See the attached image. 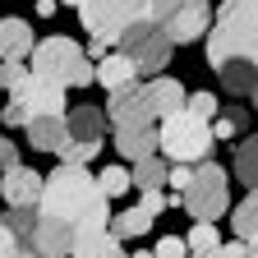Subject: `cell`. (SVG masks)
Instances as JSON below:
<instances>
[{
  "instance_id": "cell-1",
  "label": "cell",
  "mask_w": 258,
  "mask_h": 258,
  "mask_svg": "<svg viewBox=\"0 0 258 258\" xmlns=\"http://www.w3.org/2000/svg\"><path fill=\"white\" fill-rule=\"evenodd\" d=\"M42 217H60V221H70L74 231L88 221V217H111V199L102 189H97V175L88 166H60L46 175L42 184V203H37Z\"/></svg>"
},
{
  "instance_id": "cell-2",
  "label": "cell",
  "mask_w": 258,
  "mask_h": 258,
  "mask_svg": "<svg viewBox=\"0 0 258 258\" xmlns=\"http://www.w3.org/2000/svg\"><path fill=\"white\" fill-rule=\"evenodd\" d=\"M231 60L258 64V0H221V14L208 37V64L221 70Z\"/></svg>"
},
{
  "instance_id": "cell-3",
  "label": "cell",
  "mask_w": 258,
  "mask_h": 258,
  "mask_svg": "<svg viewBox=\"0 0 258 258\" xmlns=\"http://www.w3.org/2000/svg\"><path fill=\"white\" fill-rule=\"evenodd\" d=\"M37 79H51L60 88H88L97 83V64L88 60V51L70 37V32H51V37L37 42L32 51V64H28Z\"/></svg>"
},
{
  "instance_id": "cell-4",
  "label": "cell",
  "mask_w": 258,
  "mask_h": 258,
  "mask_svg": "<svg viewBox=\"0 0 258 258\" xmlns=\"http://www.w3.org/2000/svg\"><path fill=\"white\" fill-rule=\"evenodd\" d=\"M157 139H161V152L166 161H180V166H199V161L212 157V124L199 120L194 111H175L157 124Z\"/></svg>"
},
{
  "instance_id": "cell-5",
  "label": "cell",
  "mask_w": 258,
  "mask_h": 258,
  "mask_svg": "<svg viewBox=\"0 0 258 258\" xmlns=\"http://www.w3.org/2000/svg\"><path fill=\"white\" fill-rule=\"evenodd\" d=\"M184 208H189L194 221H217L226 208H231V180H226V171L212 157L194 166V180L184 189Z\"/></svg>"
},
{
  "instance_id": "cell-6",
  "label": "cell",
  "mask_w": 258,
  "mask_h": 258,
  "mask_svg": "<svg viewBox=\"0 0 258 258\" xmlns=\"http://www.w3.org/2000/svg\"><path fill=\"white\" fill-rule=\"evenodd\" d=\"M148 19H152L161 32H166L175 46H184V42H194V37H203V32L212 28L208 0H152Z\"/></svg>"
},
{
  "instance_id": "cell-7",
  "label": "cell",
  "mask_w": 258,
  "mask_h": 258,
  "mask_svg": "<svg viewBox=\"0 0 258 258\" xmlns=\"http://www.w3.org/2000/svg\"><path fill=\"white\" fill-rule=\"evenodd\" d=\"M152 0H83L79 5V19L88 28V37H106V42H120V32L129 23L148 19Z\"/></svg>"
},
{
  "instance_id": "cell-8",
  "label": "cell",
  "mask_w": 258,
  "mask_h": 258,
  "mask_svg": "<svg viewBox=\"0 0 258 258\" xmlns=\"http://www.w3.org/2000/svg\"><path fill=\"white\" fill-rule=\"evenodd\" d=\"M120 51L134 60V70H139V74H161V70L171 64L175 42H171L152 19H139V23H129V28L120 32Z\"/></svg>"
},
{
  "instance_id": "cell-9",
  "label": "cell",
  "mask_w": 258,
  "mask_h": 258,
  "mask_svg": "<svg viewBox=\"0 0 258 258\" xmlns=\"http://www.w3.org/2000/svg\"><path fill=\"white\" fill-rule=\"evenodd\" d=\"M111 102V129H143V124H157V111H152V97H148V83H129V88H115L106 92Z\"/></svg>"
},
{
  "instance_id": "cell-10",
  "label": "cell",
  "mask_w": 258,
  "mask_h": 258,
  "mask_svg": "<svg viewBox=\"0 0 258 258\" xmlns=\"http://www.w3.org/2000/svg\"><path fill=\"white\" fill-rule=\"evenodd\" d=\"M64 92H70V88H60L51 79H37L32 70L10 88V97L28 106V115H64Z\"/></svg>"
},
{
  "instance_id": "cell-11",
  "label": "cell",
  "mask_w": 258,
  "mask_h": 258,
  "mask_svg": "<svg viewBox=\"0 0 258 258\" xmlns=\"http://www.w3.org/2000/svg\"><path fill=\"white\" fill-rule=\"evenodd\" d=\"M42 184L46 175H37L32 166H10V171H0V199H5L10 208H37L42 203Z\"/></svg>"
},
{
  "instance_id": "cell-12",
  "label": "cell",
  "mask_w": 258,
  "mask_h": 258,
  "mask_svg": "<svg viewBox=\"0 0 258 258\" xmlns=\"http://www.w3.org/2000/svg\"><path fill=\"white\" fill-rule=\"evenodd\" d=\"M74 240H79V231H74L70 221L42 217L37 221V235H32V249H37L42 258H64V253H74Z\"/></svg>"
},
{
  "instance_id": "cell-13",
  "label": "cell",
  "mask_w": 258,
  "mask_h": 258,
  "mask_svg": "<svg viewBox=\"0 0 258 258\" xmlns=\"http://www.w3.org/2000/svg\"><path fill=\"white\" fill-rule=\"evenodd\" d=\"M32 51H37V37H32L28 19H0V60H32Z\"/></svg>"
},
{
  "instance_id": "cell-14",
  "label": "cell",
  "mask_w": 258,
  "mask_h": 258,
  "mask_svg": "<svg viewBox=\"0 0 258 258\" xmlns=\"http://www.w3.org/2000/svg\"><path fill=\"white\" fill-rule=\"evenodd\" d=\"M23 129H28V143L37 152H60V143L70 139V120L64 115H32Z\"/></svg>"
},
{
  "instance_id": "cell-15",
  "label": "cell",
  "mask_w": 258,
  "mask_h": 258,
  "mask_svg": "<svg viewBox=\"0 0 258 258\" xmlns=\"http://www.w3.org/2000/svg\"><path fill=\"white\" fill-rule=\"evenodd\" d=\"M161 139H157V124H143V129H115V152L129 157V161H143V157H157Z\"/></svg>"
},
{
  "instance_id": "cell-16",
  "label": "cell",
  "mask_w": 258,
  "mask_h": 258,
  "mask_svg": "<svg viewBox=\"0 0 258 258\" xmlns=\"http://www.w3.org/2000/svg\"><path fill=\"white\" fill-rule=\"evenodd\" d=\"M97 83H102L106 92H115V88L139 83V70H134V60H129L124 51H111L106 60H97Z\"/></svg>"
},
{
  "instance_id": "cell-17",
  "label": "cell",
  "mask_w": 258,
  "mask_h": 258,
  "mask_svg": "<svg viewBox=\"0 0 258 258\" xmlns=\"http://www.w3.org/2000/svg\"><path fill=\"white\" fill-rule=\"evenodd\" d=\"M148 97H152L157 120H166V115L184 111V88H180V79H171V74H157V79L148 83Z\"/></svg>"
},
{
  "instance_id": "cell-18",
  "label": "cell",
  "mask_w": 258,
  "mask_h": 258,
  "mask_svg": "<svg viewBox=\"0 0 258 258\" xmlns=\"http://www.w3.org/2000/svg\"><path fill=\"white\" fill-rule=\"evenodd\" d=\"M70 139L102 148V139H106V115H102V106H88V102L74 106V115H70Z\"/></svg>"
},
{
  "instance_id": "cell-19",
  "label": "cell",
  "mask_w": 258,
  "mask_h": 258,
  "mask_svg": "<svg viewBox=\"0 0 258 258\" xmlns=\"http://www.w3.org/2000/svg\"><path fill=\"white\" fill-rule=\"evenodd\" d=\"M152 221H157V217H152L143 203H139V208H124V212L111 217V235H115V240H139V235L152 231Z\"/></svg>"
},
{
  "instance_id": "cell-20",
  "label": "cell",
  "mask_w": 258,
  "mask_h": 258,
  "mask_svg": "<svg viewBox=\"0 0 258 258\" xmlns=\"http://www.w3.org/2000/svg\"><path fill=\"white\" fill-rule=\"evenodd\" d=\"M217 79H221L226 92L244 97V92L258 88V64H253V60H231V64H221V70H217Z\"/></svg>"
},
{
  "instance_id": "cell-21",
  "label": "cell",
  "mask_w": 258,
  "mask_h": 258,
  "mask_svg": "<svg viewBox=\"0 0 258 258\" xmlns=\"http://www.w3.org/2000/svg\"><path fill=\"white\" fill-rule=\"evenodd\" d=\"M166 175H171V161H166V157H143V161H134V171H129V180H134L139 194L166 189Z\"/></svg>"
},
{
  "instance_id": "cell-22",
  "label": "cell",
  "mask_w": 258,
  "mask_h": 258,
  "mask_svg": "<svg viewBox=\"0 0 258 258\" xmlns=\"http://www.w3.org/2000/svg\"><path fill=\"white\" fill-rule=\"evenodd\" d=\"M231 231L249 244V240H258V189H249L244 199L235 203V212H231Z\"/></svg>"
},
{
  "instance_id": "cell-23",
  "label": "cell",
  "mask_w": 258,
  "mask_h": 258,
  "mask_svg": "<svg viewBox=\"0 0 258 258\" xmlns=\"http://www.w3.org/2000/svg\"><path fill=\"white\" fill-rule=\"evenodd\" d=\"M74 258H129V253L120 249V240L111 231H97V235L74 240Z\"/></svg>"
},
{
  "instance_id": "cell-24",
  "label": "cell",
  "mask_w": 258,
  "mask_h": 258,
  "mask_svg": "<svg viewBox=\"0 0 258 258\" xmlns=\"http://www.w3.org/2000/svg\"><path fill=\"white\" fill-rule=\"evenodd\" d=\"M10 226V235L19 240V244H32V235H37V221H42V212L37 208H5V217H0Z\"/></svg>"
},
{
  "instance_id": "cell-25",
  "label": "cell",
  "mask_w": 258,
  "mask_h": 258,
  "mask_svg": "<svg viewBox=\"0 0 258 258\" xmlns=\"http://www.w3.org/2000/svg\"><path fill=\"white\" fill-rule=\"evenodd\" d=\"M235 175H240V184L258 189V134L235 148Z\"/></svg>"
},
{
  "instance_id": "cell-26",
  "label": "cell",
  "mask_w": 258,
  "mask_h": 258,
  "mask_svg": "<svg viewBox=\"0 0 258 258\" xmlns=\"http://www.w3.org/2000/svg\"><path fill=\"white\" fill-rule=\"evenodd\" d=\"M97 189H102L106 199H120V194L134 189V180H129V171H124V166H106L102 175H97Z\"/></svg>"
},
{
  "instance_id": "cell-27",
  "label": "cell",
  "mask_w": 258,
  "mask_h": 258,
  "mask_svg": "<svg viewBox=\"0 0 258 258\" xmlns=\"http://www.w3.org/2000/svg\"><path fill=\"white\" fill-rule=\"evenodd\" d=\"M184 244H189V253H208V249H217L221 240H217V221H194V231L184 235Z\"/></svg>"
},
{
  "instance_id": "cell-28",
  "label": "cell",
  "mask_w": 258,
  "mask_h": 258,
  "mask_svg": "<svg viewBox=\"0 0 258 258\" xmlns=\"http://www.w3.org/2000/svg\"><path fill=\"white\" fill-rule=\"evenodd\" d=\"M244 120H249V111H240V106H231V111H226V115H217L212 120V139H235L240 134V129H244Z\"/></svg>"
},
{
  "instance_id": "cell-29",
  "label": "cell",
  "mask_w": 258,
  "mask_h": 258,
  "mask_svg": "<svg viewBox=\"0 0 258 258\" xmlns=\"http://www.w3.org/2000/svg\"><path fill=\"white\" fill-rule=\"evenodd\" d=\"M184 111H194L199 120H208V124H212V120L221 115V106H217V92H194L189 102H184Z\"/></svg>"
},
{
  "instance_id": "cell-30",
  "label": "cell",
  "mask_w": 258,
  "mask_h": 258,
  "mask_svg": "<svg viewBox=\"0 0 258 258\" xmlns=\"http://www.w3.org/2000/svg\"><path fill=\"white\" fill-rule=\"evenodd\" d=\"M152 258H194V253H189V244L180 235H161L157 249H152Z\"/></svg>"
},
{
  "instance_id": "cell-31",
  "label": "cell",
  "mask_w": 258,
  "mask_h": 258,
  "mask_svg": "<svg viewBox=\"0 0 258 258\" xmlns=\"http://www.w3.org/2000/svg\"><path fill=\"white\" fill-rule=\"evenodd\" d=\"M139 203H143V208H148V212L157 217V212H166V208H171V194H166V189H148Z\"/></svg>"
},
{
  "instance_id": "cell-32",
  "label": "cell",
  "mask_w": 258,
  "mask_h": 258,
  "mask_svg": "<svg viewBox=\"0 0 258 258\" xmlns=\"http://www.w3.org/2000/svg\"><path fill=\"white\" fill-rule=\"evenodd\" d=\"M23 74H28V70H23L19 60H0V88H5V92H10V88H14Z\"/></svg>"
},
{
  "instance_id": "cell-33",
  "label": "cell",
  "mask_w": 258,
  "mask_h": 258,
  "mask_svg": "<svg viewBox=\"0 0 258 258\" xmlns=\"http://www.w3.org/2000/svg\"><path fill=\"white\" fill-rule=\"evenodd\" d=\"M0 120H5V124H28L32 115H28V106H23V102H14V97H10L5 111H0Z\"/></svg>"
},
{
  "instance_id": "cell-34",
  "label": "cell",
  "mask_w": 258,
  "mask_h": 258,
  "mask_svg": "<svg viewBox=\"0 0 258 258\" xmlns=\"http://www.w3.org/2000/svg\"><path fill=\"white\" fill-rule=\"evenodd\" d=\"M189 180H194V166H180V161H171L166 184H175V194H184V189H189Z\"/></svg>"
},
{
  "instance_id": "cell-35",
  "label": "cell",
  "mask_w": 258,
  "mask_h": 258,
  "mask_svg": "<svg viewBox=\"0 0 258 258\" xmlns=\"http://www.w3.org/2000/svg\"><path fill=\"white\" fill-rule=\"evenodd\" d=\"M194 258H244V240H235V244H217V249L194 253Z\"/></svg>"
},
{
  "instance_id": "cell-36",
  "label": "cell",
  "mask_w": 258,
  "mask_h": 258,
  "mask_svg": "<svg viewBox=\"0 0 258 258\" xmlns=\"http://www.w3.org/2000/svg\"><path fill=\"white\" fill-rule=\"evenodd\" d=\"M10 166H19V148L0 134V171H10Z\"/></svg>"
},
{
  "instance_id": "cell-37",
  "label": "cell",
  "mask_w": 258,
  "mask_h": 258,
  "mask_svg": "<svg viewBox=\"0 0 258 258\" xmlns=\"http://www.w3.org/2000/svg\"><path fill=\"white\" fill-rule=\"evenodd\" d=\"M14 253H19V240L10 235V226L0 221V258H14Z\"/></svg>"
},
{
  "instance_id": "cell-38",
  "label": "cell",
  "mask_w": 258,
  "mask_h": 258,
  "mask_svg": "<svg viewBox=\"0 0 258 258\" xmlns=\"http://www.w3.org/2000/svg\"><path fill=\"white\" fill-rule=\"evenodd\" d=\"M106 55H111V42H106V37H92V42H88V60H92V64L106 60Z\"/></svg>"
},
{
  "instance_id": "cell-39",
  "label": "cell",
  "mask_w": 258,
  "mask_h": 258,
  "mask_svg": "<svg viewBox=\"0 0 258 258\" xmlns=\"http://www.w3.org/2000/svg\"><path fill=\"white\" fill-rule=\"evenodd\" d=\"M55 10H60V0H37V14H42V19H51Z\"/></svg>"
},
{
  "instance_id": "cell-40",
  "label": "cell",
  "mask_w": 258,
  "mask_h": 258,
  "mask_svg": "<svg viewBox=\"0 0 258 258\" xmlns=\"http://www.w3.org/2000/svg\"><path fill=\"white\" fill-rule=\"evenodd\" d=\"M14 258H42V253L32 249V244H19V253H14Z\"/></svg>"
},
{
  "instance_id": "cell-41",
  "label": "cell",
  "mask_w": 258,
  "mask_h": 258,
  "mask_svg": "<svg viewBox=\"0 0 258 258\" xmlns=\"http://www.w3.org/2000/svg\"><path fill=\"white\" fill-rule=\"evenodd\" d=\"M244 258H258V240H249V244H244Z\"/></svg>"
},
{
  "instance_id": "cell-42",
  "label": "cell",
  "mask_w": 258,
  "mask_h": 258,
  "mask_svg": "<svg viewBox=\"0 0 258 258\" xmlns=\"http://www.w3.org/2000/svg\"><path fill=\"white\" fill-rule=\"evenodd\" d=\"M60 5H70V10H79V5H83V0H60Z\"/></svg>"
},
{
  "instance_id": "cell-43",
  "label": "cell",
  "mask_w": 258,
  "mask_h": 258,
  "mask_svg": "<svg viewBox=\"0 0 258 258\" xmlns=\"http://www.w3.org/2000/svg\"><path fill=\"white\" fill-rule=\"evenodd\" d=\"M129 258H152V253H148V249H143V253H129Z\"/></svg>"
},
{
  "instance_id": "cell-44",
  "label": "cell",
  "mask_w": 258,
  "mask_h": 258,
  "mask_svg": "<svg viewBox=\"0 0 258 258\" xmlns=\"http://www.w3.org/2000/svg\"><path fill=\"white\" fill-rule=\"evenodd\" d=\"M253 106H258V88H253Z\"/></svg>"
}]
</instances>
